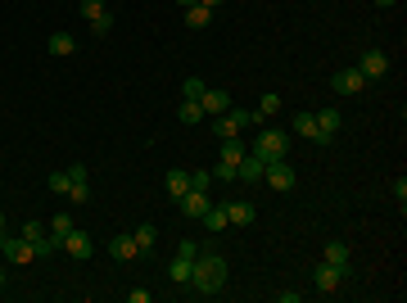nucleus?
Masks as SVG:
<instances>
[{
	"label": "nucleus",
	"mask_w": 407,
	"mask_h": 303,
	"mask_svg": "<svg viewBox=\"0 0 407 303\" xmlns=\"http://www.w3.org/2000/svg\"><path fill=\"white\" fill-rule=\"evenodd\" d=\"M77 10H82V19H96V14H104V0H77Z\"/></svg>",
	"instance_id": "obj_31"
},
{
	"label": "nucleus",
	"mask_w": 407,
	"mask_h": 303,
	"mask_svg": "<svg viewBox=\"0 0 407 303\" xmlns=\"http://www.w3.org/2000/svg\"><path fill=\"white\" fill-rule=\"evenodd\" d=\"M68 231H73V217H68V213H54L50 217V236L59 240V236H68Z\"/></svg>",
	"instance_id": "obj_28"
},
{
	"label": "nucleus",
	"mask_w": 407,
	"mask_h": 303,
	"mask_svg": "<svg viewBox=\"0 0 407 303\" xmlns=\"http://www.w3.org/2000/svg\"><path fill=\"white\" fill-rule=\"evenodd\" d=\"M177 204H182V213H186V217H204V208L213 204V199H208V190H186Z\"/></svg>",
	"instance_id": "obj_12"
},
{
	"label": "nucleus",
	"mask_w": 407,
	"mask_h": 303,
	"mask_svg": "<svg viewBox=\"0 0 407 303\" xmlns=\"http://www.w3.org/2000/svg\"><path fill=\"white\" fill-rule=\"evenodd\" d=\"M199 104H204V113H226V109H231V96H226V91H217V87H204V96H199Z\"/></svg>",
	"instance_id": "obj_11"
},
{
	"label": "nucleus",
	"mask_w": 407,
	"mask_h": 303,
	"mask_svg": "<svg viewBox=\"0 0 407 303\" xmlns=\"http://www.w3.org/2000/svg\"><path fill=\"white\" fill-rule=\"evenodd\" d=\"M0 290H5V267H0Z\"/></svg>",
	"instance_id": "obj_39"
},
{
	"label": "nucleus",
	"mask_w": 407,
	"mask_h": 303,
	"mask_svg": "<svg viewBox=\"0 0 407 303\" xmlns=\"http://www.w3.org/2000/svg\"><path fill=\"white\" fill-rule=\"evenodd\" d=\"M86 23H91V32H96V36H109V32H113V14H96V19H86Z\"/></svg>",
	"instance_id": "obj_27"
},
{
	"label": "nucleus",
	"mask_w": 407,
	"mask_h": 303,
	"mask_svg": "<svg viewBox=\"0 0 407 303\" xmlns=\"http://www.w3.org/2000/svg\"><path fill=\"white\" fill-rule=\"evenodd\" d=\"M186 27H195V32H199V27H208V23H213V10H204V5H186Z\"/></svg>",
	"instance_id": "obj_22"
},
{
	"label": "nucleus",
	"mask_w": 407,
	"mask_h": 303,
	"mask_svg": "<svg viewBox=\"0 0 407 303\" xmlns=\"http://www.w3.org/2000/svg\"><path fill=\"white\" fill-rule=\"evenodd\" d=\"M45 45H50V54H54V59H68V54H77V41H73L68 32H54Z\"/></svg>",
	"instance_id": "obj_19"
},
{
	"label": "nucleus",
	"mask_w": 407,
	"mask_h": 303,
	"mask_svg": "<svg viewBox=\"0 0 407 303\" xmlns=\"http://www.w3.org/2000/svg\"><path fill=\"white\" fill-rule=\"evenodd\" d=\"M326 262H335V267H353V254H349L344 240H331V245H326Z\"/></svg>",
	"instance_id": "obj_21"
},
{
	"label": "nucleus",
	"mask_w": 407,
	"mask_h": 303,
	"mask_svg": "<svg viewBox=\"0 0 407 303\" xmlns=\"http://www.w3.org/2000/svg\"><path fill=\"white\" fill-rule=\"evenodd\" d=\"M204 96V82L199 77H186V87H182V100H199Z\"/></svg>",
	"instance_id": "obj_32"
},
{
	"label": "nucleus",
	"mask_w": 407,
	"mask_h": 303,
	"mask_svg": "<svg viewBox=\"0 0 407 303\" xmlns=\"http://www.w3.org/2000/svg\"><path fill=\"white\" fill-rule=\"evenodd\" d=\"M195 5H204V10H217V5H222V0H195Z\"/></svg>",
	"instance_id": "obj_38"
},
{
	"label": "nucleus",
	"mask_w": 407,
	"mask_h": 303,
	"mask_svg": "<svg viewBox=\"0 0 407 303\" xmlns=\"http://www.w3.org/2000/svg\"><path fill=\"white\" fill-rule=\"evenodd\" d=\"M340 127H344L340 109H322V113H317V131H322V141H331V136H335Z\"/></svg>",
	"instance_id": "obj_17"
},
{
	"label": "nucleus",
	"mask_w": 407,
	"mask_h": 303,
	"mask_svg": "<svg viewBox=\"0 0 407 303\" xmlns=\"http://www.w3.org/2000/svg\"><path fill=\"white\" fill-rule=\"evenodd\" d=\"M263 168H267V163L258 159V154H245V159L236 163V181H263Z\"/></svg>",
	"instance_id": "obj_14"
},
{
	"label": "nucleus",
	"mask_w": 407,
	"mask_h": 303,
	"mask_svg": "<svg viewBox=\"0 0 407 303\" xmlns=\"http://www.w3.org/2000/svg\"><path fill=\"white\" fill-rule=\"evenodd\" d=\"M299 299H303L299 290H280V294H276V303H299Z\"/></svg>",
	"instance_id": "obj_36"
},
{
	"label": "nucleus",
	"mask_w": 407,
	"mask_h": 303,
	"mask_svg": "<svg viewBox=\"0 0 407 303\" xmlns=\"http://www.w3.org/2000/svg\"><path fill=\"white\" fill-rule=\"evenodd\" d=\"M0 254L10 262H32L36 249H32V240H23V236H0Z\"/></svg>",
	"instance_id": "obj_7"
},
{
	"label": "nucleus",
	"mask_w": 407,
	"mask_h": 303,
	"mask_svg": "<svg viewBox=\"0 0 407 303\" xmlns=\"http://www.w3.org/2000/svg\"><path fill=\"white\" fill-rule=\"evenodd\" d=\"M109 254H113L118 262L140 258V249H136V240H131V231H122V236H113V240H109Z\"/></svg>",
	"instance_id": "obj_9"
},
{
	"label": "nucleus",
	"mask_w": 407,
	"mask_h": 303,
	"mask_svg": "<svg viewBox=\"0 0 407 303\" xmlns=\"http://www.w3.org/2000/svg\"><path fill=\"white\" fill-rule=\"evenodd\" d=\"M375 5H394V0H375Z\"/></svg>",
	"instance_id": "obj_41"
},
{
	"label": "nucleus",
	"mask_w": 407,
	"mask_h": 303,
	"mask_svg": "<svg viewBox=\"0 0 407 303\" xmlns=\"http://www.w3.org/2000/svg\"><path fill=\"white\" fill-rule=\"evenodd\" d=\"M349 281H353V267H335V262H326V258L317 262V271H312V285L322 294H340Z\"/></svg>",
	"instance_id": "obj_3"
},
{
	"label": "nucleus",
	"mask_w": 407,
	"mask_h": 303,
	"mask_svg": "<svg viewBox=\"0 0 407 303\" xmlns=\"http://www.w3.org/2000/svg\"><path fill=\"white\" fill-rule=\"evenodd\" d=\"M177 118H182L186 127H195V122H204L208 113H204V104H199V100H182V109H177Z\"/></svg>",
	"instance_id": "obj_23"
},
{
	"label": "nucleus",
	"mask_w": 407,
	"mask_h": 303,
	"mask_svg": "<svg viewBox=\"0 0 407 303\" xmlns=\"http://www.w3.org/2000/svg\"><path fill=\"white\" fill-rule=\"evenodd\" d=\"M190 267H195V258H182V254H177V258H172V267H168V276L177 285H190Z\"/></svg>",
	"instance_id": "obj_25"
},
{
	"label": "nucleus",
	"mask_w": 407,
	"mask_h": 303,
	"mask_svg": "<svg viewBox=\"0 0 407 303\" xmlns=\"http://www.w3.org/2000/svg\"><path fill=\"white\" fill-rule=\"evenodd\" d=\"M199 222H204L208 231H213V236H222V231L231 227V217H226V204H208V208H204V217H199Z\"/></svg>",
	"instance_id": "obj_13"
},
{
	"label": "nucleus",
	"mask_w": 407,
	"mask_h": 303,
	"mask_svg": "<svg viewBox=\"0 0 407 303\" xmlns=\"http://www.w3.org/2000/svg\"><path fill=\"white\" fill-rule=\"evenodd\" d=\"M186 5H195V0H182V10H186Z\"/></svg>",
	"instance_id": "obj_42"
},
{
	"label": "nucleus",
	"mask_w": 407,
	"mask_h": 303,
	"mask_svg": "<svg viewBox=\"0 0 407 303\" xmlns=\"http://www.w3.org/2000/svg\"><path fill=\"white\" fill-rule=\"evenodd\" d=\"M213 181H236V163H222V159H217V172H213Z\"/></svg>",
	"instance_id": "obj_33"
},
{
	"label": "nucleus",
	"mask_w": 407,
	"mask_h": 303,
	"mask_svg": "<svg viewBox=\"0 0 407 303\" xmlns=\"http://www.w3.org/2000/svg\"><path fill=\"white\" fill-rule=\"evenodd\" d=\"M394 199H398V204L407 199V177H398V181H394Z\"/></svg>",
	"instance_id": "obj_35"
},
{
	"label": "nucleus",
	"mask_w": 407,
	"mask_h": 303,
	"mask_svg": "<svg viewBox=\"0 0 407 303\" xmlns=\"http://www.w3.org/2000/svg\"><path fill=\"white\" fill-rule=\"evenodd\" d=\"M45 181H50V190H54V195H68V186H73V177H68V172H50Z\"/></svg>",
	"instance_id": "obj_29"
},
{
	"label": "nucleus",
	"mask_w": 407,
	"mask_h": 303,
	"mask_svg": "<svg viewBox=\"0 0 407 303\" xmlns=\"http://www.w3.org/2000/svg\"><path fill=\"white\" fill-rule=\"evenodd\" d=\"M19 236H23V240H41V236H45V227H41V222H36V217H32V222H28V227H23Z\"/></svg>",
	"instance_id": "obj_34"
},
{
	"label": "nucleus",
	"mask_w": 407,
	"mask_h": 303,
	"mask_svg": "<svg viewBox=\"0 0 407 303\" xmlns=\"http://www.w3.org/2000/svg\"><path fill=\"white\" fill-rule=\"evenodd\" d=\"M59 249L64 254H73V258H91V254H96V240L86 236V231H68V236H59Z\"/></svg>",
	"instance_id": "obj_6"
},
{
	"label": "nucleus",
	"mask_w": 407,
	"mask_h": 303,
	"mask_svg": "<svg viewBox=\"0 0 407 303\" xmlns=\"http://www.w3.org/2000/svg\"><path fill=\"white\" fill-rule=\"evenodd\" d=\"M127 303H150V290H127Z\"/></svg>",
	"instance_id": "obj_37"
},
{
	"label": "nucleus",
	"mask_w": 407,
	"mask_h": 303,
	"mask_svg": "<svg viewBox=\"0 0 407 303\" xmlns=\"http://www.w3.org/2000/svg\"><path fill=\"white\" fill-rule=\"evenodd\" d=\"M331 87H335V96H362L366 77L358 68H340V73H331Z\"/></svg>",
	"instance_id": "obj_5"
},
{
	"label": "nucleus",
	"mask_w": 407,
	"mask_h": 303,
	"mask_svg": "<svg viewBox=\"0 0 407 303\" xmlns=\"http://www.w3.org/2000/svg\"><path fill=\"white\" fill-rule=\"evenodd\" d=\"M217 154H222V163H240L249 154V145L240 136H231V141H217Z\"/></svg>",
	"instance_id": "obj_18"
},
{
	"label": "nucleus",
	"mask_w": 407,
	"mask_h": 303,
	"mask_svg": "<svg viewBox=\"0 0 407 303\" xmlns=\"http://www.w3.org/2000/svg\"><path fill=\"white\" fill-rule=\"evenodd\" d=\"M294 131H299L303 141L326 145V141H322V131H317V113H308V109H303V113H294Z\"/></svg>",
	"instance_id": "obj_15"
},
{
	"label": "nucleus",
	"mask_w": 407,
	"mask_h": 303,
	"mask_svg": "<svg viewBox=\"0 0 407 303\" xmlns=\"http://www.w3.org/2000/svg\"><path fill=\"white\" fill-rule=\"evenodd\" d=\"M249 154H258L263 163H276V159H285V154H289V131H276V127L258 131L254 141H249Z\"/></svg>",
	"instance_id": "obj_2"
},
{
	"label": "nucleus",
	"mask_w": 407,
	"mask_h": 303,
	"mask_svg": "<svg viewBox=\"0 0 407 303\" xmlns=\"http://www.w3.org/2000/svg\"><path fill=\"white\" fill-rule=\"evenodd\" d=\"M276 109H280V96H276V91H267V96L258 100V109H254V122H263V118H272V113H276Z\"/></svg>",
	"instance_id": "obj_26"
},
{
	"label": "nucleus",
	"mask_w": 407,
	"mask_h": 303,
	"mask_svg": "<svg viewBox=\"0 0 407 303\" xmlns=\"http://www.w3.org/2000/svg\"><path fill=\"white\" fill-rule=\"evenodd\" d=\"M68 177H73V186H68L73 204H86V199H91V186H86V163H73V168H68Z\"/></svg>",
	"instance_id": "obj_10"
},
{
	"label": "nucleus",
	"mask_w": 407,
	"mask_h": 303,
	"mask_svg": "<svg viewBox=\"0 0 407 303\" xmlns=\"http://www.w3.org/2000/svg\"><path fill=\"white\" fill-rule=\"evenodd\" d=\"M358 73H362L366 82L385 77V73H389V54H385V50H366V54H362V64H358Z\"/></svg>",
	"instance_id": "obj_8"
},
{
	"label": "nucleus",
	"mask_w": 407,
	"mask_h": 303,
	"mask_svg": "<svg viewBox=\"0 0 407 303\" xmlns=\"http://www.w3.org/2000/svg\"><path fill=\"white\" fill-rule=\"evenodd\" d=\"M226 217H231V227H254V204H249V199H231V204H226Z\"/></svg>",
	"instance_id": "obj_16"
},
{
	"label": "nucleus",
	"mask_w": 407,
	"mask_h": 303,
	"mask_svg": "<svg viewBox=\"0 0 407 303\" xmlns=\"http://www.w3.org/2000/svg\"><path fill=\"white\" fill-rule=\"evenodd\" d=\"M0 236H5V213H0Z\"/></svg>",
	"instance_id": "obj_40"
},
{
	"label": "nucleus",
	"mask_w": 407,
	"mask_h": 303,
	"mask_svg": "<svg viewBox=\"0 0 407 303\" xmlns=\"http://www.w3.org/2000/svg\"><path fill=\"white\" fill-rule=\"evenodd\" d=\"M263 181L272 186V190H294V168H289V159H276L263 168Z\"/></svg>",
	"instance_id": "obj_4"
},
{
	"label": "nucleus",
	"mask_w": 407,
	"mask_h": 303,
	"mask_svg": "<svg viewBox=\"0 0 407 303\" xmlns=\"http://www.w3.org/2000/svg\"><path fill=\"white\" fill-rule=\"evenodd\" d=\"M168 199H182L186 190H190V172H182V168H177V172H168Z\"/></svg>",
	"instance_id": "obj_24"
},
{
	"label": "nucleus",
	"mask_w": 407,
	"mask_h": 303,
	"mask_svg": "<svg viewBox=\"0 0 407 303\" xmlns=\"http://www.w3.org/2000/svg\"><path fill=\"white\" fill-rule=\"evenodd\" d=\"M226 285V258L213 249H199L195 254V267H190V290L195 294H217Z\"/></svg>",
	"instance_id": "obj_1"
},
{
	"label": "nucleus",
	"mask_w": 407,
	"mask_h": 303,
	"mask_svg": "<svg viewBox=\"0 0 407 303\" xmlns=\"http://www.w3.org/2000/svg\"><path fill=\"white\" fill-rule=\"evenodd\" d=\"M190 190H213V172H208V168L190 172Z\"/></svg>",
	"instance_id": "obj_30"
},
{
	"label": "nucleus",
	"mask_w": 407,
	"mask_h": 303,
	"mask_svg": "<svg viewBox=\"0 0 407 303\" xmlns=\"http://www.w3.org/2000/svg\"><path fill=\"white\" fill-rule=\"evenodd\" d=\"M131 240H136V249H140V254H150L154 245H159V231H154L150 222H140V227L131 231Z\"/></svg>",
	"instance_id": "obj_20"
}]
</instances>
